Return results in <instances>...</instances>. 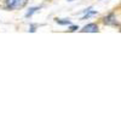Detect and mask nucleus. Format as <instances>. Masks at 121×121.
Returning <instances> with one entry per match:
<instances>
[{
  "label": "nucleus",
  "mask_w": 121,
  "mask_h": 121,
  "mask_svg": "<svg viewBox=\"0 0 121 121\" xmlns=\"http://www.w3.org/2000/svg\"><path fill=\"white\" fill-rule=\"evenodd\" d=\"M28 0H6V7L10 10H17L22 9Z\"/></svg>",
  "instance_id": "nucleus-1"
},
{
  "label": "nucleus",
  "mask_w": 121,
  "mask_h": 121,
  "mask_svg": "<svg viewBox=\"0 0 121 121\" xmlns=\"http://www.w3.org/2000/svg\"><path fill=\"white\" fill-rule=\"evenodd\" d=\"M81 32H84V33H86V32H88V33H97L98 32V26L95 24V23H90V24L85 26L81 29Z\"/></svg>",
  "instance_id": "nucleus-2"
},
{
  "label": "nucleus",
  "mask_w": 121,
  "mask_h": 121,
  "mask_svg": "<svg viewBox=\"0 0 121 121\" xmlns=\"http://www.w3.org/2000/svg\"><path fill=\"white\" fill-rule=\"evenodd\" d=\"M104 23L105 24H116V17L115 15H109L104 18Z\"/></svg>",
  "instance_id": "nucleus-3"
},
{
  "label": "nucleus",
  "mask_w": 121,
  "mask_h": 121,
  "mask_svg": "<svg viewBox=\"0 0 121 121\" xmlns=\"http://www.w3.org/2000/svg\"><path fill=\"white\" fill-rule=\"evenodd\" d=\"M56 22L58 24H62V26H70V21H69V19H56Z\"/></svg>",
  "instance_id": "nucleus-4"
},
{
  "label": "nucleus",
  "mask_w": 121,
  "mask_h": 121,
  "mask_svg": "<svg viewBox=\"0 0 121 121\" xmlns=\"http://www.w3.org/2000/svg\"><path fill=\"white\" fill-rule=\"evenodd\" d=\"M38 10H39V7H30V9H29V11L26 13V17H30V16H32L34 12H36Z\"/></svg>",
  "instance_id": "nucleus-5"
},
{
  "label": "nucleus",
  "mask_w": 121,
  "mask_h": 121,
  "mask_svg": "<svg viewBox=\"0 0 121 121\" xmlns=\"http://www.w3.org/2000/svg\"><path fill=\"white\" fill-rule=\"evenodd\" d=\"M87 11H88V12L82 17V19H86V18H88V17H91V16H93V15H96V13H97L96 11H93V10H91V9H90V10H87Z\"/></svg>",
  "instance_id": "nucleus-6"
},
{
  "label": "nucleus",
  "mask_w": 121,
  "mask_h": 121,
  "mask_svg": "<svg viewBox=\"0 0 121 121\" xmlns=\"http://www.w3.org/2000/svg\"><path fill=\"white\" fill-rule=\"evenodd\" d=\"M76 29H79V27H78V26H72V27L69 28V30H70V32H75Z\"/></svg>",
  "instance_id": "nucleus-7"
},
{
  "label": "nucleus",
  "mask_w": 121,
  "mask_h": 121,
  "mask_svg": "<svg viewBox=\"0 0 121 121\" xmlns=\"http://www.w3.org/2000/svg\"><path fill=\"white\" fill-rule=\"evenodd\" d=\"M68 1H73V0H68Z\"/></svg>",
  "instance_id": "nucleus-8"
}]
</instances>
